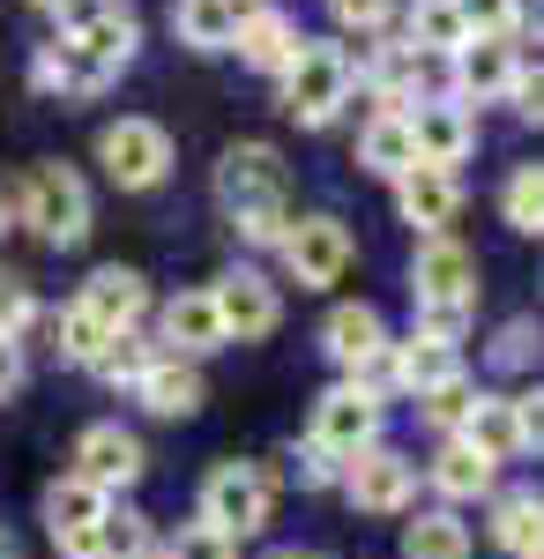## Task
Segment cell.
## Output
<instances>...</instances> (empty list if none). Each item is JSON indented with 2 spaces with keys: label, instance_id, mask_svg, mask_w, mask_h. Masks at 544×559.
<instances>
[{
  "label": "cell",
  "instance_id": "obj_20",
  "mask_svg": "<svg viewBox=\"0 0 544 559\" xmlns=\"http://www.w3.org/2000/svg\"><path fill=\"white\" fill-rule=\"evenodd\" d=\"M157 336H165V358H210V350H224L216 299H210V292H179V299H165Z\"/></svg>",
  "mask_w": 544,
  "mask_h": 559
},
{
  "label": "cell",
  "instance_id": "obj_38",
  "mask_svg": "<svg viewBox=\"0 0 544 559\" xmlns=\"http://www.w3.org/2000/svg\"><path fill=\"white\" fill-rule=\"evenodd\" d=\"M470 38H515V0H456Z\"/></svg>",
  "mask_w": 544,
  "mask_h": 559
},
{
  "label": "cell",
  "instance_id": "obj_46",
  "mask_svg": "<svg viewBox=\"0 0 544 559\" xmlns=\"http://www.w3.org/2000/svg\"><path fill=\"white\" fill-rule=\"evenodd\" d=\"M0 559H15V537H8V530H0Z\"/></svg>",
  "mask_w": 544,
  "mask_h": 559
},
{
  "label": "cell",
  "instance_id": "obj_35",
  "mask_svg": "<svg viewBox=\"0 0 544 559\" xmlns=\"http://www.w3.org/2000/svg\"><path fill=\"white\" fill-rule=\"evenodd\" d=\"M470 395H477V388H470V373H456V381H440L433 395H418V418H425L433 432H448V440H456L462 411H470Z\"/></svg>",
  "mask_w": 544,
  "mask_h": 559
},
{
  "label": "cell",
  "instance_id": "obj_7",
  "mask_svg": "<svg viewBox=\"0 0 544 559\" xmlns=\"http://www.w3.org/2000/svg\"><path fill=\"white\" fill-rule=\"evenodd\" d=\"M411 299L418 306H448V313H477V254L462 239H418L411 254Z\"/></svg>",
  "mask_w": 544,
  "mask_h": 559
},
{
  "label": "cell",
  "instance_id": "obj_3",
  "mask_svg": "<svg viewBox=\"0 0 544 559\" xmlns=\"http://www.w3.org/2000/svg\"><path fill=\"white\" fill-rule=\"evenodd\" d=\"M269 515H276V477L261 471V463H216V471L202 477V515H194V522L224 530L232 545L261 537Z\"/></svg>",
  "mask_w": 544,
  "mask_h": 559
},
{
  "label": "cell",
  "instance_id": "obj_28",
  "mask_svg": "<svg viewBox=\"0 0 544 559\" xmlns=\"http://www.w3.org/2000/svg\"><path fill=\"white\" fill-rule=\"evenodd\" d=\"M358 165L380 173V179L411 173V165H418V150H411V112H374L366 134H358Z\"/></svg>",
  "mask_w": 544,
  "mask_h": 559
},
{
  "label": "cell",
  "instance_id": "obj_50",
  "mask_svg": "<svg viewBox=\"0 0 544 559\" xmlns=\"http://www.w3.org/2000/svg\"><path fill=\"white\" fill-rule=\"evenodd\" d=\"M537 559H544V552H537Z\"/></svg>",
  "mask_w": 544,
  "mask_h": 559
},
{
  "label": "cell",
  "instance_id": "obj_4",
  "mask_svg": "<svg viewBox=\"0 0 544 559\" xmlns=\"http://www.w3.org/2000/svg\"><path fill=\"white\" fill-rule=\"evenodd\" d=\"M23 224L52 239V247H83L90 239V187L75 179V165H31L23 179Z\"/></svg>",
  "mask_w": 544,
  "mask_h": 559
},
{
  "label": "cell",
  "instance_id": "obj_2",
  "mask_svg": "<svg viewBox=\"0 0 544 559\" xmlns=\"http://www.w3.org/2000/svg\"><path fill=\"white\" fill-rule=\"evenodd\" d=\"M351 90H358V60H351L343 45L306 38L298 60L284 68V112H292L298 128H329L335 112L351 105Z\"/></svg>",
  "mask_w": 544,
  "mask_h": 559
},
{
  "label": "cell",
  "instance_id": "obj_26",
  "mask_svg": "<svg viewBox=\"0 0 544 559\" xmlns=\"http://www.w3.org/2000/svg\"><path fill=\"white\" fill-rule=\"evenodd\" d=\"M31 83L45 90V97H68V105H83V97H97V90L113 83L97 60H83L68 38H52V45H38V60H31Z\"/></svg>",
  "mask_w": 544,
  "mask_h": 559
},
{
  "label": "cell",
  "instance_id": "obj_5",
  "mask_svg": "<svg viewBox=\"0 0 544 559\" xmlns=\"http://www.w3.org/2000/svg\"><path fill=\"white\" fill-rule=\"evenodd\" d=\"M60 38L75 45L83 60H97L105 75H120L142 45V23L127 0H60Z\"/></svg>",
  "mask_w": 544,
  "mask_h": 559
},
{
  "label": "cell",
  "instance_id": "obj_49",
  "mask_svg": "<svg viewBox=\"0 0 544 559\" xmlns=\"http://www.w3.org/2000/svg\"><path fill=\"white\" fill-rule=\"evenodd\" d=\"M0 231H8V224H0Z\"/></svg>",
  "mask_w": 544,
  "mask_h": 559
},
{
  "label": "cell",
  "instance_id": "obj_15",
  "mask_svg": "<svg viewBox=\"0 0 544 559\" xmlns=\"http://www.w3.org/2000/svg\"><path fill=\"white\" fill-rule=\"evenodd\" d=\"M395 210H403L411 231L440 239L462 210V179L448 173V165H411V173H395Z\"/></svg>",
  "mask_w": 544,
  "mask_h": 559
},
{
  "label": "cell",
  "instance_id": "obj_29",
  "mask_svg": "<svg viewBox=\"0 0 544 559\" xmlns=\"http://www.w3.org/2000/svg\"><path fill=\"white\" fill-rule=\"evenodd\" d=\"M403 559H470V522L456 508H425L418 522H403Z\"/></svg>",
  "mask_w": 544,
  "mask_h": 559
},
{
  "label": "cell",
  "instance_id": "obj_25",
  "mask_svg": "<svg viewBox=\"0 0 544 559\" xmlns=\"http://www.w3.org/2000/svg\"><path fill=\"white\" fill-rule=\"evenodd\" d=\"M462 373V350L456 344H433V336H403V344H388V388H403V395H433L440 381H456Z\"/></svg>",
  "mask_w": 544,
  "mask_h": 559
},
{
  "label": "cell",
  "instance_id": "obj_31",
  "mask_svg": "<svg viewBox=\"0 0 544 559\" xmlns=\"http://www.w3.org/2000/svg\"><path fill=\"white\" fill-rule=\"evenodd\" d=\"M403 31H411L403 45H418V52H440V60H448V52L470 38V31H462V8H456V0H411Z\"/></svg>",
  "mask_w": 544,
  "mask_h": 559
},
{
  "label": "cell",
  "instance_id": "obj_18",
  "mask_svg": "<svg viewBox=\"0 0 544 559\" xmlns=\"http://www.w3.org/2000/svg\"><path fill=\"white\" fill-rule=\"evenodd\" d=\"M462 448H477L493 471L500 463H515L522 455V426H515V395H493V388H477L470 395V411H462V426H456Z\"/></svg>",
  "mask_w": 544,
  "mask_h": 559
},
{
  "label": "cell",
  "instance_id": "obj_14",
  "mask_svg": "<svg viewBox=\"0 0 544 559\" xmlns=\"http://www.w3.org/2000/svg\"><path fill=\"white\" fill-rule=\"evenodd\" d=\"M411 150H418V165H448V173H456L462 157L477 150L470 105H456V97H418V112H411Z\"/></svg>",
  "mask_w": 544,
  "mask_h": 559
},
{
  "label": "cell",
  "instance_id": "obj_40",
  "mask_svg": "<svg viewBox=\"0 0 544 559\" xmlns=\"http://www.w3.org/2000/svg\"><path fill=\"white\" fill-rule=\"evenodd\" d=\"M31 321H38V299H31V284H23V276H0V336L15 344Z\"/></svg>",
  "mask_w": 544,
  "mask_h": 559
},
{
  "label": "cell",
  "instance_id": "obj_42",
  "mask_svg": "<svg viewBox=\"0 0 544 559\" xmlns=\"http://www.w3.org/2000/svg\"><path fill=\"white\" fill-rule=\"evenodd\" d=\"M507 105H515L530 128H544V60H537V68H515V83H507Z\"/></svg>",
  "mask_w": 544,
  "mask_h": 559
},
{
  "label": "cell",
  "instance_id": "obj_36",
  "mask_svg": "<svg viewBox=\"0 0 544 559\" xmlns=\"http://www.w3.org/2000/svg\"><path fill=\"white\" fill-rule=\"evenodd\" d=\"M537 350H544V329H537V321H507L500 336H493V366L522 373V366H537Z\"/></svg>",
  "mask_w": 544,
  "mask_h": 559
},
{
  "label": "cell",
  "instance_id": "obj_1",
  "mask_svg": "<svg viewBox=\"0 0 544 559\" xmlns=\"http://www.w3.org/2000/svg\"><path fill=\"white\" fill-rule=\"evenodd\" d=\"M216 202L232 210L239 239L253 247H276L292 231V179H284V157L269 142H232L224 165H216Z\"/></svg>",
  "mask_w": 544,
  "mask_h": 559
},
{
  "label": "cell",
  "instance_id": "obj_48",
  "mask_svg": "<svg viewBox=\"0 0 544 559\" xmlns=\"http://www.w3.org/2000/svg\"><path fill=\"white\" fill-rule=\"evenodd\" d=\"M45 8H60V0H45Z\"/></svg>",
  "mask_w": 544,
  "mask_h": 559
},
{
  "label": "cell",
  "instance_id": "obj_33",
  "mask_svg": "<svg viewBox=\"0 0 544 559\" xmlns=\"http://www.w3.org/2000/svg\"><path fill=\"white\" fill-rule=\"evenodd\" d=\"M500 216L515 224V231L544 239V165H522V173L500 187Z\"/></svg>",
  "mask_w": 544,
  "mask_h": 559
},
{
  "label": "cell",
  "instance_id": "obj_23",
  "mask_svg": "<svg viewBox=\"0 0 544 559\" xmlns=\"http://www.w3.org/2000/svg\"><path fill=\"white\" fill-rule=\"evenodd\" d=\"M485 537L515 559H537L544 552V492L537 485H507L493 492V515H485Z\"/></svg>",
  "mask_w": 544,
  "mask_h": 559
},
{
  "label": "cell",
  "instance_id": "obj_44",
  "mask_svg": "<svg viewBox=\"0 0 544 559\" xmlns=\"http://www.w3.org/2000/svg\"><path fill=\"white\" fill-rule=\"evenodd\" d=\"M15 388H23V344L0 336V395H15Z\"/></svg>",
  "mask_w": 544,
  "mask_h": 559
},
{
  "label": "cell",
  "instance_id": "obj_22",
  "mask_svg": "<svg viewBox=\"0 0 544 559\" xmlns=\"http://www.w3.org/2000/svg\"><path fill=\"white\" fill-rule=\"evenodd\" d=\"M127 395H134L150 418H194V411H202V373H194V358H165V350H157Z\"/></svg>",
  "mask_w": 544,
  "mask_h": 559
},
{
  "label": "cell",
  "instance_id": "obj_17",
  "mask_svg": "<svg viewBox=\"0 0 544 559\" xmlns=\"http://www.w3.org/2000/svg\"><path fill=\"white\" fill-rule=\"evenodd\" d=\"M321 350H329L335 366H343V373L358 381V373L374 366L380 350H388V321H380V313H374V306H366V299L335 306L329 321H321Z\"/></svg>",
  "mask_w": 544,
  "mask_h": 559
},
{
  "label": "cell",
  "instance_id": "obj_24",
  "mask_svg": "<svg viewBox=\"0 0 544 559\" xmlns=\"http://www.w3.org/2000/svg\"><path fill=\"white\" fill-rule=\"evenodd\" d=\"M425 477H433V492H440V508H470V500H493V485H500V471L477 455V448H462V440H440V455L425 463Z\"/></svg>",
  "mask_w": 544,
  "mask_h": 559
},
{
  "label": "cell",
  "instance_id": "obj_45",
  "mask_svg": "<svg viewBox=\"0 0 544 559\" xmlns=\"http://www.w3.org/2000/svg\"><path fill=\"white\" fill-rule=\"evenodd\" d=\"M515 31H537L544 38V0H515Z\"/></svg>",
  "mask_w": 544,
  "mask_h": 559
},
{
  "label": "cell",
  "instance_id": "obj_9",
  "mask_svg": "<svg viewBox=\"0 0 544 559\" xmlns=\"http://www.w3.org/2000/svg\"><path fill=\"white\" fill-rule=\"evenodd\" d=\"M314 448H329L335 463H351L358 448H380V395L358 381H335L321 403H314Z\"/></svg>",
  "mask_w": 544,
  "mask_h": 559
},
{
  "label": "cell",
  "instance_id": "obj_43",
  "mask_svg": "<svg viewBox=\"0 0 544 559\" xmlns=\"http://www.w3.org/2000/svg\"><path fill=\"white\" fill-rule=\"evenodd\" d=\"M515 426H522V448H544V388L515 395Z\"/></svg>",
  "mask_w": 544,
  "mask_h": 559
},
{
  "label": "cell",
  "instance_id": "obj_10",
  "mask_svg": "<svg viewBox=\"0 0 544 559\" xmlns=\"http://www.w3.org/2000/svg\"><path fill=\"white\" fill-rule=\"evenodd\" d=\"M210 299H216V321H224V344H261V336H276V321H284V292H276L261 269L216 276Z\"/></svg>",
  "mask_w": 544,
  "mask_h": 559
},
{
  "label": "cell",
  "instance_id": "obj_19",
  "mask_svg": "<svg viewBox=\"0 0 544 559\" xmlns=\"http://www.w3.org/2000/svg\"><path fill=\"white\" fill-rule=\"evenodd\" d=\"M75 306H83L105 336H120V329H134V321L150 313V284H142V269H120V261H113V269H97V276L83 284Z\"/></svg>",
  "mask_w": 544,
  "mask_h": 559
},
{
  "label": "cell",
  "instance_id": "obj_8",
  "mask_svg": "<svg viewBox=\"0 0 544 559\" xmlns=\"http://www.w3.org/2000/svg\"><path fill=\"white\" fill-rule=\"evenodd\" d=\"M276 247H284V269H292L298 292H329L351 269V224L343 216H292V231Z\"/></svg>",
  "mask_w": 544,
  "mask_h": 559
},
{
  "label": "cell",
  "instance_id": "obj_16",
  "mask_svg": "<svg viewBox=\"0 0 544 559\" xmlns=\"http://www.w3.org/2000/svg\"><path fill=\"white\" fill-rule=\"evenodd\" d=\"M52 545H60V559H142V552H157L150 545V515H134V508H105L90 530H68Z\"/></svg>",
  "mask_w": 544,
  "mask_h": 559
},
{
  "label": "cell",
  "instance_id": "obj_41",
  "mask_svg": "<svg viewBox=\"0 0 544 559\" xmlns=\"http://www.w3.org/2000/svg\"><path fill=\"white\" fill-rule=\"evenodd\" d=\"M292 477L306 485V492H329L335 477H343V463H335L329 448H314V440H306V448H292Z\"/></svg>",
  "mask_w": 544,
  "mask_h": 559
},
{
  "label": "cell",
  "instance_id": "obj_27",
  "mask_svg": "<svg viewBox=\"0 0 544 559\" xmlns=\"http://www.w3.org/2000/svg\"><path fill=\"white\" fill-rule=\"evenodd\" d=\"M239 0H172V38L194 45V52H232V31H239Z\"/></svg>",
  "mask_w": 544,
  "mask_h": 559
},
{
  "label": "cell",
  "instance_id": "obj_37",
  "mask_svg": "<svg viewBox=\"0 0 544 559\" xmlns=\"http://www.w3.org/2000/svg\"><path fill=\"white\" fill-rule=\"evenodd\" d=\"M165 559H239V545L210 530V522H179V537L165 545Z\"/></svg>",
  "mask_w": 544,
  "mask_h": 559
},
{
  "label": "cell",
  "instance_id": "obj_47",
  "mask_svg": "<svg viewBox=\"0 0 544 559\" xmlns=\"http://www.w3.org/2000/svg\"><path fill=\"white\" fill-rule=\"evenodd\" d=\"M269 559H321V552H269Z\"/></svg>",
  "mask_w": 544,
  "mask_h": 559
},
{
  "label": "cell",
  "instance_id": "obj_32",
  "mask_svg": "<svg viewBox=\"0 0 544 559\" xmlns=\"http://www.w3.org/2000/svg\"><path fill=\"white\" fill-rule=\"evenodd\" d=\"M150 358H157V350L142 344L134 329H120V336H105V350L90 358L83 373H97L105 388H134V381H142V366H150Z\"/></svg>",
  "mask_w": 544,
  "mask_h": 559
},
{
  "label": "cell",
  "instance_id": "obj_39",
  "mask_svg": "<svg viewBox=\"0 0 544 559\" xmlns=\"http://www.w3.org/2000/svg\"><path fill=\"white\" fill-rule=\"evenodd\" d=\"M335 31H358V38H380L388 31V15H395V0H329Z\"/></svg>",
  "mask_w": 544,
  "mask_h": 559
},
{
  "label": "cell",
  "instance_id": "obj_12",
  "mask_svg": "<svg viewBox=\"0 0 544 559\" xmlns=\"http://www.w3.org/2000/svg\"><path fill=\"white\" fill-rule=\"evenodd\" d=\"M142 471H150V455H142V440H134L120 418L83 426V440H75V477H83V485H97V492L113 500V492H127Z\"/></svg>",
  "mask_w": 544,
  "mask_h": 559
},
{
  "label": "cell",
  "instance_id": "obj_6",
  "mask_svg": "<svg viewBox=\"0 0 544 559\" xmlns=\"http://www.w3.org/2000/svg\"><path fill=\"white\" fill-rule=\"evenodd\" d=\"M335 485H343V500H351L358 515H411V500H418V463H411L403 448H358Z\"/></svg>",
  "mask_w": 544,
  "mask_h": 559
},
{
  "label": "cell",
  "instance_id": "obj_11",
  "mask_svg": "<svg viewBox=\"0 0 544 559\" xmlns=\"http://www.w3.org/2000/svg\"><path fill=\"white\" fill-rule=\"evenodd\" d=\"M97 165L113 187H157L172 173V134L157 120H113L97 134Z\"/></svg>",
  "mask_w": 544,
  "mask_h": 559
},
{
  "label": "cell",
  "instance_id": "obj_30",
  "mask_svg": "<svg viewBox=\"0 0 544 559\" xmlns=\"http://www.w3.org/2000/svg\"><path fill=\"white\" fill-rule=\"evenodd\" d=\"M105 508H113V500H105L97 485H83L75 471L45 485V530H52V537H68V530H90V522L105 515Z\"/></svg>",
  "mask_w": 544,
  "mask_h": 559
},
{
  "label": "cell",
  "instance_id": "obj_13",
  "mask_svg": "<svg viewBox=\"0 0 544 559\" xmlns=\"http://www.w3.org/2000/svg\"><path fill=\"white\" fill-rule=\"evenodd\" d=\"M515 38H462L456 52H448V97L456 105H493V97H507V83H515Z\"/></svg>",
  "mask_w": 544,
  "mask_h": 559
},
{
  "label": "cell",
  "instance_id": "obj_21",
  "mask_svg": "<svg viewBox=\"0 0 544 559\" xmlns=\"http://www.w3.org/2000/svg\"><path fill=\"white\" fill-rule=\"evenodd\" d=\"M298 45L306 38H298V23L284 15V8H247L239 31H232V52H239L247 68H261V75H284V68L298 60Z\"/></svg>",
  "mask_w": 544,
  "mask_h": 559
},
{
  "label": "cell",
  "instance_id": "obj_34",
  "mask_svg": "<svg viewBox=\"0 0 544 559\" xmlns=\"http://www.w3.org/2000/svg\"><path fill=\"white\" fill-rule=\"evenodd\" d=\"M45 329H52V350H60V366H90V358L105 350V329L90 321L83 306H60V313H52Z\"/></svg>",
  "mask_w": 544,
  "mask_h": 559
}]
</instances>
